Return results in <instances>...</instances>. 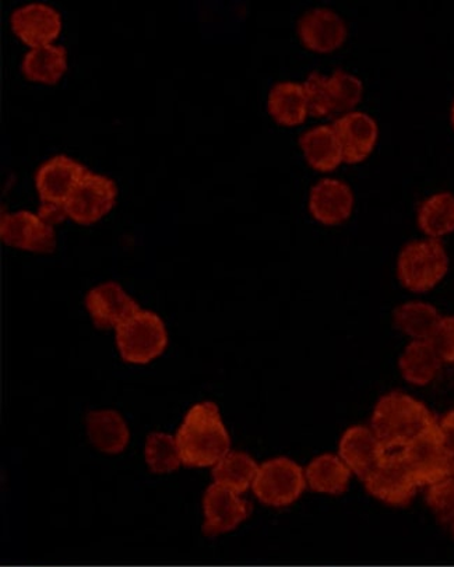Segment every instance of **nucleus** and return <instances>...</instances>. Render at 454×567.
Returning a JSON list of instances; mask_svg holds the SVG:
<instances>
[{
  "label": "nucleus",
  "instance_id": "1",
  "mask_svg": "<svg viewBox=\"0 0 454 567\" xmlns=\"http://www.w3.org/2000/svg\"><path fill=\"white\" fill-rule=\"evenodd\" d=\"M182 464L186 467H215L231 452V437L220 409L213 401L192 406L176 433Z\"/></svg>",
  "mask_w": 454,
  "mask_h": 567
},
{
  "label": "nucleus",
  "instance_id": "2",
  "mask_svg": "<svg viewBox=\"0 0 454 567\" xmlns=\"http://www.w3.org/2000/svg\"><path fill=\"white\" fill-rule=\"evenodd\" d=\"M371 430L384 451H403L410 442L436 424L429 406L409 394L392 392L379 399Z\"/></svg>",
  "mask_w": 454,
  "mask_h": 567
},
{
  "label": "nucleus",
  "instance_id": "3",
  "mask_svg": "<svg viewBox=\"0 0 454 567\" xmlns=\"http://www.w3.org/2000/svg\"><path fill=\"white\" fill-rule=\"evenodd\" d=\"M448 258L437 239L415 240L399 256L398 275L405 288L414 292L432 290L446 276Z\"/></svg>",
  "mask_w": 454,
  "mask_h": 567
},
{
  "label": "nucleus",
  "instance_id": "4",
  "mask_svg": "<svg viewBox=\"0 0 454 567\" xmlns=\"http://www.w3.org/2000/svg\"><path fill=\"white\" fill-rule=\"evenodd\" d=\"M168 344L167 329L156 313L141 310L116 328V346L122 360L148 363L163 354Z\"/></svg>",
  "mask_w": 454,
  "mask_h": 567
},
{
  "label": "nucleus",
  "instance_id": "5",
  "mask_svg": "<svg viewBox=\"0 0 454 567\" xmlns=\"http://www.w3.org/2000/svg\"><path fill=\"white\" fill-rule=\"evenodd\" d=\"M306 486L301 465L287 457H276L259 465L252 489L264 505L287 507L301 497Z\"/></svg>",
  "mask_w": 454,
  "mask_h": 567
},
{
  "label": "nucleus",
  "instance_id": "6",
  "mask_svg": "<svg viewBox=\"0 0 454 567\" xmlns=\"http://www.w3.org/2000/svg\"><path fill=\"white\" fill-rule=\"evenodd\" d=\"M419 486H431L453 477L454 457L443 446L437 422L416 436L402 451Z\"/></svg>",
  "mask_w": 454,
  "mask_h": 567
},
{
  "label": "nucleus",
  "instance_id": "7",
  "mask_svg": "<svg viewBox=\"0 0 454 567\" xmlns=\"http://www.w3.org/2000/svg\"><path fill=\"white\" fill-rule=\"evenodd\" d=\"M363 484L378 501L396 507L409 506L420 488L402 451L384 454L382 462L363 480Z\"/></svg>",
  "mask_w": 454,
  "mask_h": 567
},
{
  "label": "nucleus",
  "instance_id": "8",
  "mask_svg": "<svg viewBox=\"0 0 454 567\" xmlns=\"http://www.w3.org/2000/svg\"><path fill=\"white\" fill-rule=\"evenodd\" d=\"M116 195L114 182L89 171L66 202L69 217L80 226H91L111 212Z\"/></svg>",
  "mask_w": 454,
  "mask_h": 567
},
{
  "label": "nucleus",
  "instance_id": "9",
  "mask_svg": "<svg viewBox=\"0 0 454 567\" xmlns=\"http://www.w3.org/2000/svg\"><path fill=\"white\" fill-rule=\"evenodd\" d=\"M203 512H205L203 534L207 537H217V535L233 532L240 523L247 520L252 513V505L235 492L213 484L208 486L203 497Z\"/></svg>",
  "mask_w": 454,
  "mask_h": 567
},
{
  "label": "nucleus",
  "instance_id": "10",
  "mask_svg": "<svg viewBox=\"0 0 454 567\" xmlns=\"http://www.w3.org/2000/svg\"><path fill=\"white\" fill-rule=\"evenodd\" d=\"M0 237L4 244L13 248L34 251V254H52L56 248L55 231L44 219L30 212L2 214Z\"/></svg>",
  "mask_w": 454,
  "mask_h": 567
},
{
  "label": "nucleus",
  "instance_id": "11",
  "mask_svg": "<svg viewBox=\"0 0 454 567\" xmlns=\"http://www.w3.org/2000/svg\"><path fill=\"white\" fill-rule=\"evenodd\" d=\"M85 307L100 329H116L142 310L135 299L127 296L116 282H105L93 288L85 298Z\"/></svg>",
  "mask_w": 454,
  "mask_h": 567
},
{
  "label": "nucleus",
  "instance_id": "12",
  "mask_svg": "<svg viewBox=\"0 0 454 567\" xmlns=\"http://www.w3.org/2000/svg\"><path fill=\"white\" fill-rule=\"evenodd\" d=\"M87 173V168L65 155L50 159L35 176L37 190L42 203L66 205L69 197Z\"/></svg>",
  "mask_w": 454,
  "mask_h": 567
},
{
  "label": "nucleus",
  "instance_id": "13",
  "mask_svg": "<svg viewBox=\"0 0 454 567\" xmlns=\"http://www.w3.org/2000/svg\"><path fill=\"white\" fill-rule=\"evenodd\" d=\"M10 21L13 33L33 50L51 45L62 30L61 16L55 9L42 3L27 4L16 10Z\"/></svg>",
  "mask_w": 454,
  "mask_h": 567
},
{
  "label": "nucleus",
  "instance_id": "14",
  "mask_svg": "<svg viewBox=\"0 0 454 567\" xmlns=\"http://www.w3.org/2000/svg\"><path fill=\"white\" fill-rule=\"evenodd\" d=\"M339 452L347 467L361 481L378 467L388 453L371 427L362 425L351 426L344 432Z\"/></svg>",
  "mask_w": 454,
  "mask_h": 567
},
{
  "label": "nucleus",
  "instance_id": "15",
  "mask_svg": "<svg viewBox=\"0 0 454 567\" xmlns=\"http://www.w3.org/2000/svg\"><path fill=\"white\" fill-rule=\"evenodd\" d=\"M298 35L309 50L328 53L343 45L347 25L333 10L313 9L299 20Z\"/></svg>",
  "mask_w": 454,
  "mask_h": 567
},
{
  "label": "nucleus",
  "instance_id": "16",
  "mask_svg": "<svg viewBox=\"0 0 454 567\" xmlns=\"http://www.w3.org/2000/svg\"><path fill=\"white\" fill-rule=\"evenodd\" d=\"M334 131L343 148V162L357 164L372 153L378 141V125L362 112H350L334 122Z\"/></svg>",
  "mask_w": 454,
  "mask_h": 567
},
{
  "label": "nucleus",
  "instance_id": "17",
  "mask_svg": "<svg viewBox=\"0 0 454 567\" xmlns=\"http://www.w3.org/2000/svg\"><path fill=\"white\" fill-rule=\"evenodd\" d=\"M354 196L349 185L336 179H323L314 185L309 197V210L324 226H338L350 217Z\"/></svg>",
  "mask_w": 454,
  "mask_h": 567
},
{
  "label": "nucleus",
  "instance_id": "18",
  "mask_svg": "<svg viewBox=\"0 0 454 567\" xmlns=\"http://www.w3.org/2000/svg\"><path fill=\"white\" fill-rule=\"evenodd\" d=\"M85 422L90 441L99 451L109 454L125 451L131 441V431L120 413L114 410L91 411Z\"/></svg>",
  "mask_w": 454,
  "mask_h": 567
},
{
  "label": "nucleus",
  "instance_id": "19",
  "mask_svg": "<svg viewBox=\"0 0 454 567\" xmlns=\"http://www.w3.org/2000/svg\"><path fill=\"white\" fill-rule=\"evenodd\" d=\"M299 146L309 165L320 173H330L343 163V148L333 126H318L303 133Z\"/></svg>",
  "mask_w": 454,
  "mask_h": 567
},
{
  "label": "nucleus",
  "instance_id": "20",
  "mask_svg": "<svg viewBox=\"0 0 454 567\" xmlns=\"http://www.w3.org/2000/svg\"><path fill=\"white\" fill-rule=\"evenodd\" d=\"M442 363L429 340H414L400 357L399 368L405 381L415 386H425L437 377Z\"/></svg>",
  "mask_w": 454,
  "mask_h": 567
},
{
  "label": "nucleus",
  "instance_id": "21",
  "mask_svg": "<svg viewBox=\"0 0 454 567\" xmlns=\"http://www.w3.org/2000/svg\"><path fill=\"white\" fill-rule=\"evenodd\" d=\"M351 474L343 460L330 453L313 458L306 470L311 489L326 495L344 494L349 489Z\"/></svg>",
  "mask_w": 454,
  "mask_h": 567
},
{
  "label": "nucleus",
  "instance_id": "22",
  "mask_svg": "<svg viewBox=\"0 0 454 567\" xmlns=\"http://www.w3.org/2000/svg\"><path fill=\"white\" fill-rule=\"evenodd\" d=\"M68 69L66 50L63 47L45 45L34 48L23 59L24 76L31 82L55 84Z\"/></svg>",
  "mask_w": 454,
  "mask_h": 567
},
{
  "label": "nucleus",
  "instance_id": "23",
  "mask_svg": "<svg viewBox=\"0 0 454 567\" xmlns=\"http://www.w3.org/2000/svg\"><path fill=\"white\" fill-rule=\"evenodd\" d=\"M269 112L282 126L301 125L307 120L308 101L303 85L279 83L270 91Z\"/></svg>",
  "mask_w": 454,
  "mask_h": 567
},
{
  "label": "nucleus",
  "instance_id": "24",
  "mask_svg": "<svg viewBox=\"0 0 454 567\" xmlns=\"http://www.w3.org/2000/svg\"><path fill=\"white\" fill-rule=\"evenodd\" d=\"M259 465L247 453L229 452L213 468L215 484L235 494H244L252 486Z\"/></svg>",
  "mask_w": 454,
  "mask_h": 567
},
{
  "label": "nucleus",
  "instance_id": "25",
  "mask_svg": "<svg viewBox=\"0 0 454 567\" xmlns=\"http://www.w3.org/2000/svg\"><path fill=\"white\" fill-rule=\"evenodd\" d=\"M441 319L437 309L424 302L404 303L393 313L394 326L414 340H429Z\"/></svg>",
  "mask_w": 454,
  "mask_h": 567
},
{
  "label": "nucleus",
  "instance_id": "26",
  "mask_svg": "<svg viewBox=\"0 0 454 567\" xmlns=\"http://www.w3.org/2000/svg\"><path fill=\"white\" fill-rule=\"evenodd\" d=\"M419 226L431 239L454 231V196L442 192L429 197L419 210Z\"/></svg>",
  "mask_w": 454,
  "mask_h": 567
},
{
  "label": "nucleus",
  "instance_id": "27",
  "mask_svg": "<svg viewBox=\"0 0 454 567\" xmlns=\"http://www.w3.org/2000/svg\"><path fill=\"white\" fill-rule=\"evenodd\" d=\"M149 470L156 474L171 473L182 464L176 437L167 433L154 432L148 435L144 451Z\"/></svg>",
  "mask_w": 454,
  "mask_h": 567
},
{
  "label": "nucleus",
  "instance_id": "28",
  "mask_svg": "<svg viewBox=\"0 0 454 567\" xmlns=\"http://www.w3.org/2000/svg\"><path fill=\"white\" fill-rule=\"evenodd\" d=\"M362 83L360 79L343 71H336L328 78V93L331 111L344 112L360 103L362 97Z\"/></svg>",
  "mask_w": 454,
  "mask_h": 567
},
{
  "label": "nucleus",
  "instance_id": "29",
  "mask_svg": "<svg viewBox=\"0 0 454 567\" xmlns=\"http://www.w3.org/2000/svg\"><path fill=\"white\" fill-rule=\"evenodd\" d=\"M426 503L442 524L454 523V477L431 485L426 492Z\"/></svg>",
  "mask_w": 454,
  "mask_h": 567
},
{
  "label": "nucleus",
  "instance_id": "30",
  "mask_svg": "<svg viewBox=\"0 0 454 567\" xmlns=\"http://www.w3.org/2000/svg\"><path fill=\"white\" fill-rule=\"evenodd\" d=\"M303 90H306L309 114L317 117L333 114L328 93V78L317 72L311 73L303 84Z\"/></svg>",
  "mask_w": 454,
  "mask_h": 567
},
{
  "label": "nucleus",
  "instance_id": "31",
  "mask_svg": "<svg viewBox=\"0 0 454 567\" xmlns=\"http://www.w3.org/2000/svg\"><path fill=\"white\" fill-rule=\"evenodd\" d=\"M429 341L443 362H454V317L442 318Z\"/></svg>",
  "mask_w": 454,
  "mask_h": 567
},
{
  "label": "nucleus",
  "instance_id": "32",
  "mask_svg": "<svg viewBox=\"0 0 454 567\" xmlns=\"http://www.w3.org/2000/svg\"><path fill=\"white\" fill-rule=\"evenodd\" d=\"M39 217L44 219V221L50 224V226L65 221L66 217H69L66 205H56V203H42Z\"/></svg>",
  "mask_w": 454,
  "mask_h": 567
},
{
  "label": "nucleus",
  "instance_id": "33",
  "mask_svg": "<svg viewBox=\"0 0 454 567\" xmlns=\"http://www.w3.org/2000/svg\"><path fill=\"white\" fill-rule=\"evenodd\" d=\"M437 430H440L443 446L454 457V410L437 422Z\"/></svg>",
  "mask_w": 454,
  "mask_h": 567
},
{
  "label": "nucleus",
  "instance_id": "34",
  "mask_svg": "<svg viewBox=\"0 0 454 567\" xmlns=\"http://www.w3.org/2000/svg\"><path fill=\"white\" fill-rule=\"evenodd\" d=\"M452 122H453V126H454V104H453V110H452Z\"/></svg>",
  "mask_w": 454,
  "mask_h": 567
},
{
  "label": "nucleus",
  "instance_id": "35",
  "mask_svg": "<svg viewBox=\"0 0 454 567\" xmlns=\"http://www.w3.org/2000/svg\"><path fill=\"white\" fill-rule=\"evenodd\" d=\"M453 535H454V523L452 524Z\"/></svg>",
  "mask_w": 454,
  "mask_h": 567
},
{
  "label": "nucleus",
  "instance_id": "36",
  "mask_svg": "<svg viewBox=\"0 0 454 567\" xmlns=\"http://www.w3.org/2000/svg\"><path fill=\"white\" fill-rule=\"evenodd\" d=\"M453 477H454V465H453Z\"/></svg>",
  "mask_w": 454,
  "mask_h": 567
}]
</instances>
